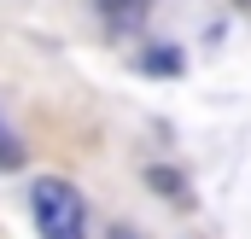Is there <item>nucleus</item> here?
Returning <instances> with one entry per match:
<instances>
[{
  "instance_id": "nucleus-1",
  "label": "nucleus",
  "mask_w": 251,
  "mask_h": 239,
  "mask_svg": "<svg viewBox=\"0 0 251 239\" xmlns=\"http://www.w3.org/2000/svg\"><path fill=\"white\" fill-rule=\"evenodd\" d=\"M29 204H35V228L47 239H88V204L64 175H41Z\"/></svg>"
},
{
  "instance_id": "nucleus-2",
  "label": "nucleus",
  "mask_w": 251,
  "mask_h": 239,
  "mask_svg": "<svg viewBox=\"0 0 251 239\" xmlns=\"http://www.w3.org/2000/svg\"><path fill=\"white\" fill-rule=\"evenodd\" d=\"M94 12H100L111 29H134V24H146L152 0H94Z\"/></svg>"
},
{
  "instance_id": "nucleus-3",
  "label": "nucleus",
  "mask_w": 251,
  "mask_h": 239,
  "mask_svg": "<svg viewBox=\"0 0 251 239\" xmlns=\"http://www.w3.org/2000/svg\"><path fill=\"white\" fill-rule=\"evenodd\" d=\"M140 76H187L181 47H152V53H140Z\"/></svg>"
},
{
  "instance_id": "nucleus-4",
  "label": "nucleus",
  "mask_w": 251,
  "mask_h": 239,
  "mask_svg": "<svg viewBox=\"0 0 251 239\" xmlns=\"http://www.w3.org/2000/svg\"><path fill=\"white\" fill-rule=\"evenodd\" d=\"M146 187H158L170 204H193V198H187V181L176 175V169H164V164H158V169H146Z\"/></svg>"
},
{
  "instance_id": "nucleus-5",
  "label": "nucleus",
  "mask_w": 251,
  "mask_h": 239,
  "mask_svg": "<svg viewBox=\"0 0 251 239\" xmlns=\"http://www.w3.org/2000/svg\"><path fill=\"white\" fill-rule=\"evenodd\" d=\"M24 164V152H18V140H0V169H18Z\"/></svg>"
},
{
  "instance_id": "nucleus-6",
  "label": "nucleus",
  "mask_w": 251,
  "mask_h": 239,
  "mask_svg": "<svg viewBox=\"0 0 251 239\" xmlns=\"http://www.w3.org/2000/svg\"><path fill=\"white\" fill-rule=\"evenodd\" d=\"M111 239H134V234H128V228H111Z\"/></svg>"
}]
</instances>
